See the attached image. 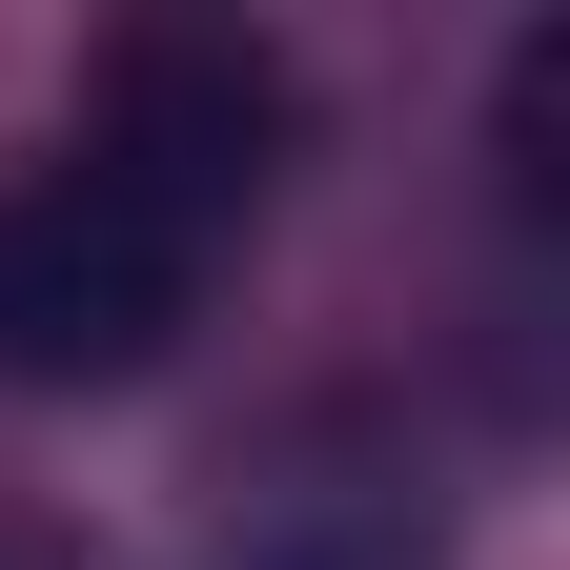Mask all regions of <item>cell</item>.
Listing matches in <instances>:
<instances>
[{
	"label": "cell",
	"instance_id": "3957f363",
	"mask_svg": "<svg viewBox=\"0 0 570 570\" xmlns=\"http://www.w3.org/2000/svg\"><path fill=\"white\" fill-rule=\"evenodd\" d=\"M0 570H82V550H0Z\"/></svg>",
	"mask_w": 570,
	"mask_h": 570
},
{
	"label": "cell",
	"instance_id": "7a4b0ae2",
	"mask_svg": "<svg viewBox=\"0 0 570 570\" xmlns=\"http://www.w3.org/2000/svg\"><path fill=\"white\" fill-rule=\"evenodd\" d=\"M204 570H449V489L387 407H306L285 449L245 469V510Z\"/></svg>",
	"mask_w": 570,
	"mask_h": 570
},
{
	"label": "cell",
	"instance_id": "6da1fadb",
	"mask_svg": "<svg viewBox=\"0 0 570 570\" xmlns=\"http://www.w3.org/2000/svg\"><path fill=\"white\" fill-rule=\"evenodd\" d=\"M285 164H306L285 41H245V21L102 41V82L61 102V142L0 184V387H41V407L142 387L204 326V285L265 245Z\"/></svg>",
	"mask_w": 570,
	"mask_h": 570
}]
</instances>
